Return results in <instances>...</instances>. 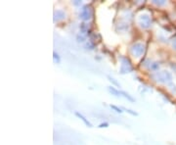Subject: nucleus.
<instances>
[{"mask_svg":"<svg viewBox=\"0 0 176 145\" xmlns=\"http://www.w3.org/2000/svg\"><path fill=\"white\" fill-rule=\"evenodd\" d=\"M152 77L155 82L160 83H164V84H170L172 82V75L170 72L168 71H160V72H155V74L152 75Z\"/></svg>","mask_w":176,"mask_h":145,"instance_id":"f257e3e1","label":"nucleus"},{"mask_svg":"<svg viewBox=\"0 0 176 145\" xmlns=\"http://www.w3.org/2000/svg\"><path fill=\"white\" fill-rule=\"evenodd\" d=\"M130 52L133 57H136V58H139L141 57L142 55L144 54L145 52V45L141 42H136L134 43L131 48H130Z\"/></svg>","mask_w":176,"mask_h":145,"instance_id":"f03ea898","label":"nucleus"},{"mask_svg":"<svg viewBox=\"0 0 176 145\" xmlns=\"http://www.w3.org/2000/svg\"><path fill=\"white\" fill-rule=\"evenodd\" d=\"M120 74H127V72H130L133 70L132 65L129 61V59L126 57H121L120 58Z\"/></svg>","mask_w":176,"mask_h":145,"instance_id":"7ed1b4c3","label":"nucleus"},{"mask_svg":"<svg viewBox=\"0 0 176 145\" xmlns=\"http://www.w3.org/2000/svg\"><path fill=\"white\" fill-rule=\"evenodd\" d=\"M138 24L142 29H145V30L149 29L152 25L151 17L148 14H142L138 19Z\"/></svg>","mask_w":176,"mask_h":145,"instance_id":"20e7f679","label":"nucleus"},{"mask_svg":"<svg viewBox=\"0 0 176 145\" xmlns=\"http://www.w3.org/2000/svg\"><path fill=\"white\" fill-rule=\"evenodd\" d=\"M92 17V9L89 5H85L81 9L80 12V19H82L83 21H88Z\"/></svg>","mask_w":176,"mask_h":145,"instance_id":"39448f33","label":"nucleus"},{"mask_svg":"<svg viewBox=\"0 0 176 145\" xmlns=\"http://www.w3.org/2000/svg\"><path fill=\"white\" fill-rule=\"evenodd\" d=\"M66 18V13L63 11V10H57L54 12V21H62V20H64Z\"/></svg>","mask_w":176,"mask_h":145,"instance_id":"423d86ee","label":"nucleus"},{"mask_svg":"<svg viewBox=\"0 0 176 145\" xmlns=\"http://www.w3.org/2000/svg\"><path fill=\"white\" fill-rule=\"evenodd\" d=\"M76 116H77V117L80 119V120H81V121H82V122L85 124H86V126H87L88 128H92V124H91L89 121H88L87 119H86V118H85V117H84L82 114H80L79 112H76Z\"/></svg>","mask_w":176,"mask_h":145,"instance_id":"0eeeda50","label":"nucleus"},{"mask_svg":"<svg viewBox=\"0 0 176 145\" xmlns=\"http://www.w3.org/2000/svg\"><path fill=\"white\" fill-rule=\"evenodd\" d=\"M149 63V65H146L145 66L149 69V70H151V71H155V70H158L160 68V65L158 63H155V62H151V61H147Z\"/></svg>","mask_w":176,"mask_h":145,"instance_id":"6e6552de","label":"nucleus"},{"mask_svg":"<svg viewBox=\"0 0 176 145\" xmlns=\"http://www.w3.org/2000/svg\"><path fill=\"white\" fill-rule=\"evenodd\" d=\"M108 89H109V91L111 92V93L114 96H117V97H119L120 96V91L118 90L117 88H114L113 87H108Z\"/></svg>","mask_w":176,"mask_h":145,"instance_id":"1a4fd4ad","label":"nucleus"},{"mask_svg":"<svg viewBox=\"0 0 176 145\" xmlns=\"http://www.w3.org/2000/svg\"><path fill=\"white\" fill-rule=\"evenodd\" d=\"M121 95H123V97H125L126 99H128L129 101H132V102H134V101H135L134 98H133L132 96H130V95L128 94L127 92H125V91H120V96H121Z\"/></svg>","mask_w":176,"mask_h":145,"instance_id":"9d476101","label":"nucleus"},{"mask_svg":"<svg viewBox=\"0 0 176 145\" xmlns=\"http://www.w3.org/2000/svg\"><path fill=\"white\" fill-rule=\"evenodd\" d=\"M153 3L157 6H164L166 4V1H164V0H154Z\"/></svg>","mask_w":176,"mask_h":145,"instance_id":"9b49d317","label":"nucleus"},{"mask_svg":"<svg viewBox=\"0 0 176 145\" xmlns=\"http://www.w3.org/2000/svg\"><path fill=\"white\" fill-rule=\"evenodd\" d=\"M108 78H109V81H110V82H112L113 84H114V85H116V87H120V84H119V83H118V82H117L116 80H114L113 77H112L111 76H108Z\"/></svg>","mask_w":176,"mask_h":145,"instance_id":"f8f14e48","label":"nucleus"},{"mask_svg":"<svg viewBox=\"0 0 176 145\" xmlns=\"http://www.w3.org/2000/svg\"><path fill=\"white\" fill-rule=\"evenodd\" d=\"M76 40H77V42H84L85 37H84L82 35H81V34H78L77 36H76Z\"/></svg>","mask_w":176,"mask_h":145,"instance_id":"ddd939ff","label":"nucleus"},{"mask_svg":"<svg viewBox=\"0 0 176 145\" xmlns=\"http://www.w3.org/2000/svg\"><path fill=\"white\" fill-rule=\"evenodd\" d=\"M111 108L113 109L116 112H118V113H123V111H121V109L118 108V107H117V106H114V105H111Z\"/></svg>","mask_w":176,"mask_h":145,"instance_id":"4468645a","label":"nucleus"},{"mask_svg":"<svg viewBox=\"0 0 176 145\" xmlns=\"http://www.w3.org/2000/svg\"><path fill=\"white\" fill-rule=\"evenodd\" d=\"M53 55H54V60H55V62L57 61V63H60V61H61V60H60V57H59V55L56 53V52H54V54H53Z\"/></svg>","mask_w":176,"mask_h":145,"instance_id":"2eb2a0df","label":"nucleus"},{"mask_svg":"<svg viewBox=\"0 0 176 145\" xmlns=\"http://www.w3.org/2000/svg\"><path fill=\"white\" fill-rule=\"evenodd\" d=\"M125 111L127 112V113H129V114H131L133 116H138V113H136V112H133V111H131L129 109H125Z\"/></svg>","mask_w":176,"mask_h":145,"instance_id":"dca6fc26","label":"nucleus"},{"mask_svg":"<svg viewBox=\"0 0 176 145\" xmlns=\"http://www.w3.org/2000/svg\"><path fill=\"white\" fill-rule=\"evenodd\" d=\"M171 44H172V47L174 50H176V37H174L172 40H171Z\"/></svg>","mask_w":176,"mask_h":145,"instance_id":"f3484780","label":"nucleus"},{"mask_svg":"<svg viewBox=\"0 0 176 145\" xmlns=\"http://www.w3.org/2000/svg\"><path fill=\"white\" fill-rule=\"evenodd\" d=\"M108 126H109V124L105 123V124H101L100 126H99V128H107Z\"/></svg>","mask_w":176,"mask_h":145,"instance_id":"a211bd4d","label":"nucleus"}]
</instances>
